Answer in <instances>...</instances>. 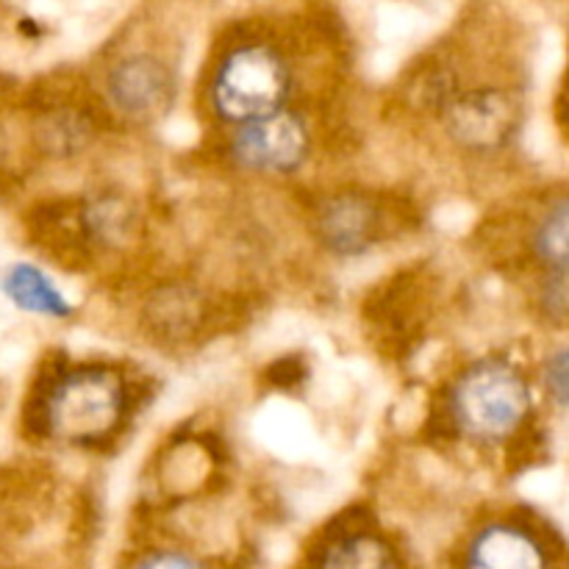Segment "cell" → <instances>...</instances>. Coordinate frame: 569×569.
I'll use <instances>...</instances> for the list:
<instances>
[{
    "label": "cell",
    "instance_id": "18",
    "mask_svg": "<svg viewBox=\"0 0 569 569\" xmlns=\"http://www.w3.org/2000/svg\"><path fill=\"white\" fill-rule=\"evenodd\" d=\"M0 569H14V567H6V565H0Z\"/></svg>",
    "mask_w": 569,
    "mask_h": 569
},
{
    "label": "cell",
    "instance_id": "10",
    "mask_svg": "<svg viewBox=\"0 0 569 569\" xmlns=\"http://www.w3.org/2000/svg\"><path fill=\"white\" fill-rule=\"evenodd\" d=\"M298 569H411V556L372 506L353 503L311 533Z\"/></svg>",
    "mask_w": 569,
    "mask_h": 569
},
{
    "label": "cell",
    "instance_id": "7",
    "mask_svg": "<svg viewBox=\"0 0 569 569\" xmlns=\"http://www.w3.org/2000/svg\"><path fill=\"white\" fill-rule=\"evenodd\" d=\"M300 189L306 237L333 261L365 259L403 239L420 220V211L409 198L359 178L317 181Z\"/></svg>",
    "mask_w": 569,
    "mask_h": 569
},
{
    "label": "cell",
    "instance_id": "6",
    "mask_svg": "<svg viewBox=\"0 0 569 569\" xmlns=\"http://www.w3.org/2000/svg\"><path fill=\"white\" fill-rule=\"evenodd\" d=\"M33 226L39 248L50 259L81 272L128 267L150 233L142 200L111 181L50 200Z\"/></svg>",
    "mask_w": 569,
    "mask_h": 569
},
{
    "label": "cell",
    "instance_id": "2",
    "mask_svg": "<svg viewBox=\"0 0 569 569\" xmlns=\"http://www.w3.org/2000/svg\"><path fill=\"white\" fill-rule=\"evenodd\" d=\"M328 22L259 11L226 22L198 67L192 106L206 137L311 103L337 87Z\"/></svg>",
    "mask_w": 569,
    "mask_h": 569
},
{
    "label": "cell",
    "instance_id": "12",
    "mask_svg": "<svg viewBox=\"0 0 569 569\" xmlns=\"http://www.w3.org/2000/svg\"><path fill=\"white\" fill-rule=\"evenodd\" d=\"M520 264L539 278H569V187L528 206L520 222Z\"/></svg>",
    "mask_w": 569,
    "mask_h": 569
},
{
    "label": "cell",
    "instance_id": "9",
    "mask_svg": "<svg viewBox=\"0 0 569 569\" xmlns=\"http://www.w3.org/2000/svg\"><path fill=\"white\" fill-rule=\"evenodd\" d=\"M26 137L37 159L64 167L94 164L103 150L128 139L106 114L83 72L37 94Z\"/></svg>",
    "mask_w": 569,
    "mask_h": 569
},
{
    "label": "cell",
    "instance_id": "8",
    "mask_svg": "<svg viewBox=\"0 0 569 569\" xmlns=\"http://www.w3.org/2000/svg\"><path fill=\"white\" fill-rule=\"evenodd\" d=\"M328 142V103L298 106L267 120L203 137L209 164L244 183H298L322 159Z\"/></svg>",
    "mask_w": 569,
    "mask_h": 569
},
{
    "label": "cell",
    "instance_id": "13",
    "mask_svg": "<svg viewBox=\"0 0 569 569\" xmlns=\"http://www.w3.org/2000/svg\"><path fill=\"white\" fill-rule=\"evenodd\" d=\"M0 292L22 315L39 317V320L67 322L78 317V306L72 303L70 295L56 283L44 267L31 264V261H17L6 267L0 276Z\"/></svg>",
    "mask_w": 569,
    "mask_h": 569
},
{
    "label": "cell",
    "instance_id": "16",
    "mask_svg": "<svg viewBox=\"0 0 569 569\" xmlns=\"http://www.w3.org/2000/svg\"><path fill=\"white\" fill-rule=\"evenodd\" d=\"M11 153H14V137H11L9 126L0 120V170L11 161Z\"/></svg>",
    "mask_w": 569,
    "mask_h": 569
},
{
    "label": "cell",
    "instance_id": "14",
    "mask_svg": "<svg viewBox=\"0 0 569 569\" xmlns=\"http://www.w3.org/2000/svg\"><path fill=\"white\" fill-rule=\"evenodd\" d=\"M120 569H217L211 556L176 533H148L122 556Z\"/></svg>",
    "mask_w": 569,
    "mask_h": 569
},
{
    "label": "cell",
    "instance_id": "11",
    "mask_svg": "<svg viewBox=\"0 0 569 569\" xmlns=\"http://www.w3.org/2000/svg\"><path fill=\"white\" fill-rule=\"evenodd\" d=\"M456 569H559V548L528 511H483L461 533Z\"/></svg>",
    "mask_w": 569,
    "mask_h": 569
},
{
    "label": "cell",
    "instance_id": "4",
    "mask_svg": "<svg viewBox=\"0 0 569 569\" xmlns=\"http://www.w3.org/2000/svg\"><path fill=\"white\" fill-rule=\"evenodd\" d=\"M537 417L526 365L503 350L470 356L439 381L428 428L442 445L492 456L517 448Z\"/></svg>",
    "mask_w": 569,
    "mask_h": 569
},
{
    "label": "cell",
    "instance_id": "17",
    "mask_svg": "<svg viewBox=\"0 0 569 569\" xmlns=\"http://www.w3.org/2000/svg\"><path fill=\"white\" fill-rule=\"evenodd\" d=\"M565 109L569 111V67H567V78H565Z\"/></svg>",
    "mask_w": 569,
    "mask_h": 569
},
{
    "label": "cell",
    "instance_id": "15",
    "mask_svg": "<svg viewBox=\"0 0 569 569\" xmlns=\"http://www.w3.org/2000/svg\"><path fill=\"white\" fill-rule=\"evenodd\" d=\"M537 383L542 389L545 400L556 409L569 411V342L556 345L539 361Z\"/></svg>",
    "mask_w": 569,
    "mask_h": 569
},
{
    "label": "cell",
    "instance_id": "1",
    "mask_svg": "<svg viewBox=\"0 0 569 569\" xmlns=\"http://www.w3.org/2000/svg\"><path fill=\"white\" fill-rule=\"evenodd\" d=\"M509 39L498 22H456L406 67L395 106L433 153L481 167L515 148L528 89Z\"/></svg>",
    "mask_w": 569,
    "mask_h": 569
},
{
    "label": "cell",
    "instance_id": "5",
    "mask_svg": "<svg viewBox=\"0 0 569 569\" xmlns=\"http://www.w3.org/2000/svg\"><path fill=\"white\" fill-rule=\"evenodd\" d=\"M94 98L126 137L150 133L176 111L183 44L159 20L126 22L83 70Z\"/></svg>",
    "mask_w": 569,
    "mask_h": 569
},
{
    "label": "cell",
    "instance_id": "3",
    "mask_svg": "<svg viewBox=\"0 0 569 569\" xmlns=\"http://www.w3.org/2000/svg\"><path fill=\"white\" fill-rule=\"evenodd\" d=\"M153 403V376L103 353H56L37 367L22 400V437L37 448L103 456L120 448Z\"/></svg>",
    "mask_w": 569,
    "mask_h": 569
}]
</instances>
